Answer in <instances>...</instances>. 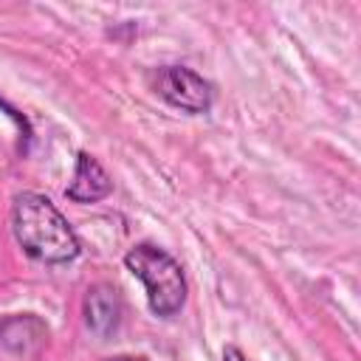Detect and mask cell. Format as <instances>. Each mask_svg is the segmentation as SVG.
<instances>
[{
  "instance_id": "obj_5",
  "label": "cell",
  "mask_w": 361,
  "mask_h": 361,
  "mask_svg": "<svg viewBox=\"0 0 361 361\" xmlns=\"http://www.w3.org/2000/svg\"><path fill=\"white\" fill-rule=\"evenodd\" d=\"M113 192V180L104 172V166L90 155V152H79L76 155V169L71 183L65 186V197L73 203H99Z\"/></svg>"
},
{
  "instance_id": "obj_1",
  "label": "cell",
  "mask_w": 361,
  "mask_h": 361,
  "mask_svg": "<svg viewBox=\"0 0 361 361\" xmlns=\"http://www.w3.org/2000/svg\"><path fill=\"white\" fill-rule=\"evenodd\" d=\"M11 234L23 254L42 265H68L82 251L68 217L39 192H20L11 200Z\"/></svg>"
},
{
  "instance_id": "obj_2",
  "label": "cell",
  "mask_w": 361,
  "mask_h": 361,
  "mask_svg": "<svg viewBox=\"0 0 361 361\" xmlns=\"http://www.w3.org/2000/svg\"><path fill=\"white\" fill-rule=\"evenodd\" d=\"M124 268L141 279L152 316L169 319L186 305V276L180 262L155 243H138L124 254Z\"/></svg>"
},
{
  "instance_id": "obj_3",
  "label": "cell",
  "mask_w": 361,
  "mask_h": 361,
  "mask_svg": "<svg viewBox=\"0 0 361 361\" xmlns=\"http://www.w3.org/2000/svg\"><path fill=\"white\" fill-rule=\"evenodd\" d=\"M152 87L166 104H172L180 113H189V116L209 113L212 102H214L212 85L197 71H192L186 65H164V68H158V73L152 79Z\"/></svg>"
},
{
  "instance_id": "obj_7",
  "label": "cell",
  "mask_w": 361,
  "mask_h": 361,
  "mask_svg": "<svg viewBox=\"0 0 361 361\" xmlns=\"http://www.w3.org/2000/svg\"><path fill=\"white\" fill-rule=\"evenodd\" d=\"M223 361H245V355H243V350H240V347L228 344V347L223 350Z\"/></svg>"
},
{
  "instance_id": "obj_8",
  "label": "cell",
  "mask_w": 361,
  "mask_h": 361,
  "mask_svg": "<svg viewBox=\"0 0 361 361\" xmlns=\"http://www.w3.org/2000/svg\"><path fill=\"white\" fill-rule=\"evenodd\" d=\"M102 361H149L144 355H130V353H121V355H110V358H102Z\"/></svg>"
},
{
  "instance_id": "obj_6",
  "label": "cell",
  "mask_w": 361,
  "mask_h": 361,
  "mask_svg": "<svg viewBox=\"0 0 361 361\" xmlns=\"http://www.w3.org/2000/svg\"><path fill=\"white\" fill-rule=\"evenodd\" d=\"M45 338H48V327L34 313H14V316L0 319V347L17 355H28L39 350Z\"/></svg>"
},
{
  "instance_id": "obj_4",
  "label": "cell",
  "mask_w": 361,
  "mask_h": 361,
  "mask_svg": "<svg viewBox=\"0 0 361 361\" xmlns=\"http://www.w3.org/2000/svg\"><path fill=\"white\" fill-rule=\"evenodd\" d=\"M121 313H124V305L113 285L96 282L87 288V293L82 299V316H85V324L90 333H96L99 338H107L110 333L118 330Z\"/></svg>"
}]
</instances>
